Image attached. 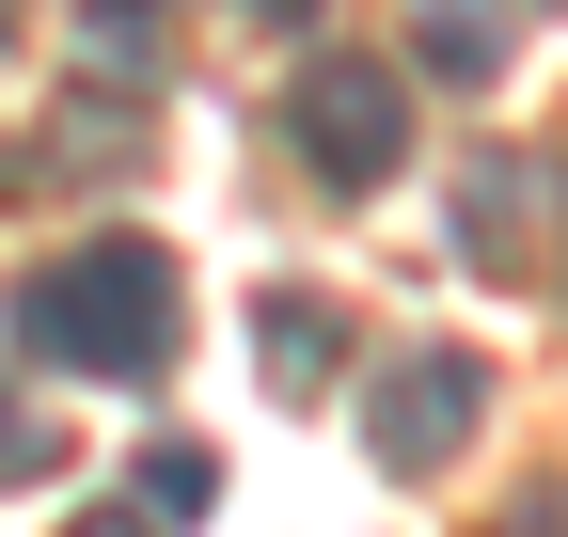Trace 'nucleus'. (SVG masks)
<instances>
[{"label": "nucleus", "mask_w": 568, "mask_h": 537, "mask_svg": "<svg viewBox=\"0 0 568 537\" xmlns=\"http://www.w3.org/2000/svg\"><path fill=\"white\" fill-rule=\"evenodd\" d=\"M284 126H301V159L332 174V190H379L395 159H410V80L379 48H316L301 80H284Z\"/></svg>", "instance_id": "obj_2"}, {"label": "nucleus", "mask_w": 568, "mask_h": 537, "mask_svg": "<svg viewBox=\"0 0 568 537\" xmlns=\"http://www.w3.org/2000/svg\"><path fill=\"white\" fill-rule=\"evenodd\" d=\"M474 427H489V364H474V348H395V364L364 379V458H379L395 490L458 475Z\"/></svg>", "instance_id": "obj_3"}, {"label": "nucleus", "mask_w": 568, "mask_h": 537, "mask_svg": "<svg viewBox=\"0 0 568 537\" xmlns=\"http://www.w3.org/2000/svg\"><path fill=\"white\" fill-rule=\"evenodd\" d=\"M332 364H347V301L268 285V301H253V379H268V395H332Z\"/></svg>", "instance_id": "obj_5"}, {"label": "nucleus", "mask_w": 568, "mask_h": 537, "mask_svg": "<svg viewBox=\"0 0 568 537\" xmlns=\"http://www.w3.org/2000/svg\"><path fill=\"white\" fill-rule=\"evenodd\" d=\"M489 537H568V475H537V490H521L506 521H489Z\"/></svg>", "instance_id": "obj_8"}, {"label": "nucleus", "mask_w": 568, "mask_h": 537, "mask_svg": "<svg viewBox=\"0 0 568 537\" xmlns=\"http://www.w3.org/2000/svg\"><path fill=\"white\" fill-rule=\"evenodd\" d=\"M253 17H284V32H301V17H316V0H253Z\"/></svg>", "instance_id": "obj_10"}, {"label": "nucleus", "mask_w": 568, "mask_h": 537, "mask_svg": "<svg viewBox=\"0 0 568 537\" xmlns=\"http://www.w3.org/2000/svg\"><path fill=\"white\" fill-rule=\"evenodd\" d=\"M63 475V427L48 412H17V395H0V490H48Z\"/></svg>", "instance_id": "obj_7"}, {"label": "nucleus", "mask_w": 568, "mask_h": 537, "mask_svg": "<svg viewBox=\"0 0 568 537\" xmlns=\"http://www.w3.org/2000/svg\"><path fill=\"white\" fill-rule=\"evenodd\" d=\"M0 316H17V348L63 364V379H159L174 364V253L159 237H80V253H48Z\"/></svg>", "instance_id": "obj_1"}, {"label": "nucleus", "mask_w": 568, "mask_h": 537, "mask_svg": "<svg viewBox=\"0 0 568 537\" xmlns=\"http://www.w3.org/2000/svg\"><path fill=\"white\" fill-rule=\"evenodd\" d=\"M63 537H159V521H142V506H95V521H63Z\"/></svg>", "instance_id": "obj_9"}, {"label": "nucleus", "mask_w": 568, "mask_h": 537, "mask_svg": "<svg viewBox=\"0 0 568 537\" xmlns=\"http://www.w3.org/2000/svg\"><path fill=\"white\" fill-rule=\"evenodd\" d=\"M205 506H222V458H205V443H159V458H142V521H205Z\"/></svg>", "instance_id": "obj_6"}, {"label": "nucleus", "mask_w": 568, "mask_h": 537, "mask_svg": "<svg viewBox=\"0 0 568 537\" xmlns=\"http://www.w3.org/2000/svg\"><path fill=\"white\" fill-rule=\"evenodd\" d=\"M443 237H458V268L521 285V268L552 253V159H537V143H474V159L443 174Z\"/></svg>", "instance_id": "obj_4"}, {"label": "nucleus", "mask_w": 568, "mask_h": 537, "mask_svg": "<svg viewBox=\"0 0 568 537\" xmlns=\"http://www.w3.org/2000/svg\"><path fill=\"white\" fill-rule=\"evenodd\" d=\"M0 32H17V0H0Z\"/></svg>", "instance_id": "obj_11"}]
</instances>
